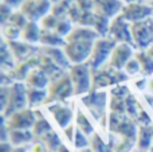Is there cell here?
<instances>
[{
	"label": "cell",
	"instance_id": "obj_1",
	"mask_svg": "<svg viewBox=\"0 0 153 152\" xmlns=\"http://www.w3.org/2000/svg\"><path fill=\"white\" fill-rule=\"evenodd\" d=\"M27 105V88L23 83H13L7 90V105L3 110V118H8L13 113L26 109Z\"/></svg>",
	"mask_w": 153,
	"mask_h": 152
},
{
	"label": "cell",
	"instance_id": "obj_2",
	"mask_svg": "<svg viewBox=\"0 0 153 152\" xmlns=\"http://www.w3.org/2000/svg\"><path fill=\"white\" fill-rule=\"evenodd\" d=\"M118 43L111 38H101L94 42L91 54H90L89 59H87L86 65L90 69H100L108 58H110L113 50Z\"/></svg>",
	"mask_w": 153,
	"mask_h": 152
},
{
	"label": "cell",
	"instance_id": "obj_3",
	"mask_svg": "<svg viewBox=\"0 0 153 152\" xmlns=\"http://www.w3.org/2000/svg\"><path fill=\"white\" fill-rule=\"evenodd\" d=\"M133 46L140 50H146L153 45V18L144 19L130 24Z\"/></svg>",
	"mask_w": 153,
	"mask_h": 152
},
{
	"label": "cell",
	"instance_id": "obj_4",
	"mask_svg": "<svg viewBox=\"0 0 153 152\" xmlns=\"http://www.w3.org/2000/svg\"><path fill=\"white\" fill-rule=\"evenodd\" d=\"M93 46H94L93 40H71V42H66L63 50L69 61L73 65H78L87 62Z\"/></svg>",
	"mask_w": 153,
	"mask_h": 152
},
{
	"label": "cell",
	"instance_id": "obj_5",
	"mask_svg": "<svg viewBox=\"0 0 153 152\" xmlns=\"http://www.w3.org/2000/svg\"><path fill=\"white\" fill-rule=\"evenodd\" d=\"M69 74L74 88V94H85L90 90L91 75H90V67L86 63L73 65L70 67Z\"/></svg>",
	"mask_w": 153,
	"mask_h": 152
},
{
	"label": "cell",
	"instance_id": "obj_6",
	"mask_svg": "<svg viewBox=\"0 0 153 152\" xmlns=\"http://www.w3.org/2000/svg\"><path fill=\"white\" fill-rule=\"evenodd\" d=\"M130 24L124 16L120 13L113 20L110 22V28H109V38L114 39L117 43H129L133 45L132 39V28Z\"/></svg>",
	"mask_w": 153,
	"mask_h": 152
},
{
	"label": "cell",
	"instance_id": "obj_7",
	"mask_svg": "<svg viewBox=\"0 0 153 152\" xmlns=\"http://www.w3.org/2000/svg\"><path fill=\"white\" fill-rule=\"evenodd\" d=\"M71 94H74V88H73L70 75H62L59 80L54 81V83H51L50 90H48V97L46 100V102L65 101Z\"/></svg>",
	"mask_w": 153,
	"mask_h": 152
},
{
	"label": "cell",
	"instance_id": "obj_8",
	"mask_svg": "<svg viewBox=\"0 0 153 152\" xmlns=\"http://www.w3.org/2000/svg\"><path fill=\"white\" fill-rule=\"evenodd\" d=\"M4 121L10 129H32L36 121V113L35 110L26 108L11 115L8 118H4Z\"/></svg>",
	"mask_w": 153,
	"mask_h": 152
},
{
	"label": "cell",
	"instance_id": "obj_9",
	"mask_svg": "<svg viewBox=\"0 0 153 152\" xmlns=\"http://www.w3.org/2000/svg\"><path fill=\"white\" fill-rule=\"evenodd\" d=\"M121 15L126 19L129 23H136V22L148 19L153 15V7L151 4H145L143 1L138 3H130L125 4L121 11Z\"/></svg>",
	"mask_w": 153,
	"mask_h": 152
},
{
	"label": "cell",
	"instance_id": "obj_10",
	"mask_svg": "<svg viewBox=\"0 0 153 152\" xmlns=\"http://www.w3.org/2000/svg\"><path fill=\"white\" fill-rule=\"evenodd\" d=\"M124 3L121 0H93L91 7L97 15L105 16V18H116L120 15L124 8Z\"/></svg>",
	"mask_w": 153,
	"mask_h": 152
},
{
	"label": "cell",
	"instance_id": "obj_11",
	"mask_svg": "<svg viewBox=\"0 0 153 152\" xmlns=\"http://www.w3.org/2000/svg\"><path fill=\"white\" fill-rule=\"evenodd\" d=\"M133 58V47L129 43H118L110 55V65L116 70H121Z\"/></svg>",
	"mask_w": 153,
	"mask_h": 152
},
{
	"label": "cell",
	"instance_id": "obj_12",
	"mask_svg": "<svg viewBox=\"0 0 153 152\" xmlns=\"http://www.w3.org/2000/svg\"><path fill=\"white\" fill-rule=\"evenodd\" d=\"M48 112L53 115V117L55 118L56 124L61 127L62 129H65L66 127H69L71 124L73 120V110L66 105L61 104H51L48 107Z\"/></svg>",
	"mask_w": 153,
	"mask_h": 152
},
{
	"label": "cell",
	"instance_id": "obj_13",
	"mask_svg": "<svg viewBox=\"0 0 153 152\" xmlns=\"http://www.w3.org/2000/svg\"><path fill=\"white\" fill-rule=\"evenodd\" d=\"M34 139L35 136L31 129H10V139H8V142L13 147H23V145L31 143Z\"/></svg>",
	"mask_w": 153,
	"mask_h": 152
},
{
	"label": "cell",
	"instance_id": "obj_14",
	"mask_svg": "<svg viewBox=\"0 0 153 152\" xmlns=\"http://www.w3.org/2000/svg\"><path fill=\"white\" fill-rule=\"evenodd\" d=\"M98 37V32L90 27H78V28L71 30L69 35L66 37V42L71 40H93L95 42Z\"/></svg>",
	"mask_w": 153,
	"mask_h": 152
},
{
	"label": "cell",
	"instance_id": "obj_15",
	"mask_svg": "<svg viewBox=\"0 0 153 152\" xmlns=\"http://www.w3.org/2000/svg\"><path fill=\"white\" fill-rule=\"evenodd\" d=\"M43 50H45L46 55L55 65H58L59 67H69L70 61L66 57L65 50H61V48H58V47H51V46H47V47H45Z\"/></svg>",
	"mask_w": 153,
	"mask_h": 152
},
{
	"label": "cell",
	"instance_id": "obj_16",
	"mask_svg": "<svg viewBox=\"0 0 153 152\" xmlns=\"http://www.w3.org/2000/svg\"><path fill=\"white\" fill-rule=\"evenodd\" d=\"M83 102L93 113H95V109H97V113H103L106 105V96L103 93L91 94L83 98Z\"/></svg>",
	"mask_w": 153,
	"mask_h": 152
},
{
	"label": "cell",
	"instance_id": "obj_17",
	"mask_svg": "<svg viewBox=\"0 0 153 152\" xmlns=\"http://www.w3.org/2000/svg\"><path fill=\"white\" fill-rule=\"evenodd\" d=\"M153 143V127L141 125L137 133V145L141 151H146Z\"/></svg>",
	"mask_w": 153,
	"mask_h": 152
},
{
	"label": "cell",
	"instance_id": "obj_18",
	"mask_svg": "<svg viewBox=\"0 0 153 152\" xmlns=\"http://www.w3.org/2000/svg\"><path fill=\"white\" fill-rule=\"evenodd\" d=\"M27 82L32 88L45 89L48 85V77L43 70H32L27 75Z\"/></svg>",
	"mask_w": 153,
	"mask_h": 152
},
{
	"label": "cell",
	"instance_id": "obj_19",
	"mask_svg": "<svg viewBox=\"0 0 153 152\" xmlns=\"http://www.w3.org/2000/svg\"><path fill=\"white\" fill-rule=\"evenodd\" d=\"M22 39L26 43H35L38 40H40V31L38 28L35 22L30 20L26 26L22 28Z\"/></svg>",
	"mask_w": 153,
	"mask_h": 152
},
{
	"label": "cell",
	"instance_id": "obj_20",
	"mask_svg": "<svg viewBox=\"0 0 153 152\" xmlns=\"http://www.w3.org/2000/svg\"><path fill=\"white\" fill-rule=\"evenodd\" d=\"M48 97V92L45 89H38V88H27V101H28V107H36V105L46 102Z\"/></svg>",
	"mask_w": 153,
	"mask_h": 152
},
{
	"label": "cell",
	"instance_id": "obj_21",
	"mask_svg": "<svg viewBox=\"0 0 153 152\" xmlns=\"http://www.w3.org/2000/svg\"><path fill=\"white\" fill-rule=\"evenodd\" d=\"M36 113V121H35L34 127H32V133H34L35 139H40L42 136H45L46 133L53 131V127L51 124L43 117L42 115H39V112H35Z\"/></svg>",
	"mask_w": 153,
	"mask_h": 152
},
{
	"label": "cell",
	"instance_id": "obj_22",
	"mask_svg": "<svg viewBox=\"0 0 153 152\" xmlns=\"http://www.w3.org/2000/svg\"><path fill=\"white\" fill-rule=\"evenodd\" d=\"M134 58L138 61L141 67V73L144 75H149L153 73V58L149 57L146 51H138L134 54Z\"/></svg>",
	"mask_w": 153,
	"mask_h": 152
},
{
	"label": "cell",
	"instance_id": "obj_23",
	"mask_svg": "<svg viewBox=\"0 0 153 152\" xmlns=\"http://www.w3.org/2000/svg\"><path fill=\"white\" fill-rule=\"evenodd\" d=\"M38 140H40L42 143H45L46 147H47L50 151H53V152H56L62 145L61 139H59L58 133L54 132V129L51 132H48V133H46L45 136H42L40 139H38Z\"/></svg>",
	"mask_w": 153,
	"mask_h": 152
},
{
	"label": "cell",
	"instance_id": "obj_24",
	"mask_svg": "<svg viewBox=\"0 0 153 152\" xmlns=\"http://www.w3.org/2000/svg\"><path fill=\"white\" fill-rule=\"evenodd\" d=\"M40 40H42V43H45V45L47 46H51V47H58V46H65L66 45V40L62 39V37H59L56 32H48L47 30H45V31L40 34Z\"/></svg>",
	"mask_w": 153,
	"mask_h": 152
},
{
	"label": "cell",
	"instance_id": "obj_25",
	"mask_svg": "<svg viewBox=\"0 0 153 152\" xmlns=\"http://www.w3.org/2000/svg\"><path fill=\"white\" fill-rule=\"evenodd\" d=\"M75 121H76V128H78L79 131L83 132L85 135L90 136V135H94V133H95L93 124L90 123V120L83 115V113L81 112V110H78V113H76Z\"/></svg>",
	"mask_w": 153,
	"mask_h": 152
},
{
	"label": "cell",
	"instance_id": "obj_26",
	"mask_svg": "<svg viewBox=\"0 0 153 152\" xmlns=\"http://www.w3.org/2000/svg\"><path fill=\"white\" fill-rule=\"evenodd\" d=\"M90 148L94 152H114L113 147L106 144L98 133L91 135V140H90Z\"/></svg>",
	"mask_w": 153,
	"mask_h": 152
},
{
	"label": "cell",
	"instance_id": "obj_27",
	"mask_svg": "<svg viewBox=\"0 0 153 152\" xmlns=\"http://www.w3.org/2000/svg\"><path fill=\"white\" fill-rule=\"evenodd\" d=\"M94 30L98 32V35L101 37H105L106 34H109V28H110V20L109 18L105 16H101L95 13V19H94Z\"/></svg>",
	"mask_w": 153,
	"mask_h": 152
},
{
	"label": "cell",
	"instance_id": "obj_28",
	"mask_svg": "<svg viewBox=\"0 0 153 152\" xmlns=\"http://www.w3.org/2000/svg\"><path fill=\"white\" fill-rule=\"evenodd\" d=\"M73 145L76 148V150H85V148H89L90 145V140L87 139V135H85L82 131H79L76 128L75 131V136H74V142H73Z\"/></svg>",
	"mask_w": 153,
	"mask_h": 152
},
{
	"label": "cell",
	"instance_id": "obj_29",
	"mask_svg": "<svg viewBox=\"0 0 153 152\" xmlns=\"http://www.w3.org/2000/svg\"><path fill=\"white\" fill-rule=\"evenodd\" d=\"M136 140L134 139H128V137H121L120 142L113 147L114 152H129L133 148Z\"/></svg>",
	"mask_w": 153,
	"mask_h": 152
},
{
	"label": "cell",
	"instance_id": "obj_30",
	"mask_svg": "<svg viewBox=\"0 0 153 152\" xmlns=\"http://www.w3.org/2000/svg\"><path fill=\"white\" fill-rule=\"evenodd\" d=\"M54 30H55L54 32H56L59 37H67L71 32V24L67 20H59Z\"/></svg>",
	"mask_w": 153,
	"mask_h": 152
},
{
	"label": "cell",
	"instance_id": "obj_31",
	"mask_svg": "<svg viewBox=\"0 0 153 152\" xmlns=\"http://www.w3.org/2000/svg\"><path fill=\"white\" fill-rule=\"evenodd\" d=\"M124 70L126 72L128 75H136L138 73H141V67H140V63L136 58H132L126 65H125Z\"/></svg>",
	"mask_w": 153,
	"mask_h": 152
},
{
	"label": "cell",
	"instance_id": "obj_32",
	"mask_svg": "<svg viewBox=\"0 0 153 152\" xmlns=\"http://www.w3.org/2000/svg\"><path fill=\"white\" fill-rule=\"evenodd\" d=\"M4 35L7 38H10V40H13L15 38L20 37L22 35V30L18 27L12 26V24H8L7 27H4Z\"/></svg>",
	"mask_w": 153,
	"mask_h": 152
},
{
	"label": "cell",
	"instance_id": "obj_33",
	"mask_svg": "<svg viewBox=\"0 0 153 152\" xmlns=\"http://www.w3.org/2000/svg\"><path fill=\"white\" fill-rule=\"evenodd\" d=\"M56 23H58V20H56L54 16H46L45 19H42V24H43V27H45V30L55 28Z\"/></svg>",
	"mask_w": 153,
	"mask_h": 152
},
{
	"label": "cell",
	"instance_id": "obj_34",
	"mask_svg": "<svg viewBox=\"0 0 153 152\" xmlns=\"http://www.w3.org/2000/svg\"><path fill=\"white\" fill-rule=\"evenodd\" d=\"M75 131H76V127H75V125H73V124H70L69 127H66V128L63 129V133H65V136L67 137V140H69L70 143H73V142H74Z\"/></svg>",
	"mask_w": 153,
	"mask_h": 152
},
{
	"label": "cell",
	"instance_id": "obj_35",
	"mask_svg": "<svg viewBox=\"0 0 153 152\" xmlns=\"http://www.w3.org/2000/svg\"><path fill=\"white\" fill-rule=\"evenodd\" d=\"M47 147L45 145V143H42L40 140H38V142H35L34 144L31 145V152H48Z\"/></svg>",
	"mask_w": 153,
	"mask_h": 152
},
{
	"label": "cell",
	"instance_id": "obj_36",
	"mask_svg": "<svg viewBox=\"0 0 153 152\" xmlns=\"http://www.w3.org/2000/svg\"><path fill=\"white\" fill-rule=\"evenodd\" d=\"M13 151V145L10 142H1L0 144V152H12Z\"/></svg>",
	"mask_w": 153,
	"mask_h": 152
},
{
	"label": "cell",
	"instance_id": "obj_37",
	"mask_svg": "<svg viewBox=\"0 0 153 152\" xmlns=\"http://www.w3.org/2000/svg\"><path fill=\"white\" fill-rule=\"evenodd\" d=\"M20 3H23V0H4V4L10 5V7H15V5H19Z\"/></svg>",
	"mask_w": 153,
	"mask_h": 152
},
{
	"label": "cell",
	"instance_id": "obj_38",
	"mask_svg": "<svg viewBox=\"0 0 153 152\" xmlns=\"http://www.w3.org/2000/svg\"><path fill=\"white\" fill-rule=\"evenodd\" d=\"M12 152H27V148L24 147H13V151Z\"/></svg>",
	"mask_w": 153,
	"mask_h": 152
},
{
	"label": "cell",
	"instance_id": "obj_39",
	"mask_svg": "<svg viewBox=\"0 0 153 152\" xmlns=\"http://www.w3.org/2000/svg\"><path fill=\"white\" fill-rule=\"evenodd\" d=\"M56 152H71V151H70L65 144H62V145H61V148H59V150L56 151Z\"/></svg>",
	"mask_w": 153,
	"mask_h": 152
},
{
	"label": "cell",
	"instance_id": "obj_40",
	"mask_svg": "<svg viewBox=\"0 0 153 152\" xmlns=\"http://www.w3.org/2000/svg\"><path fill=\"white\" fill-rule=\"evenodd\" d=\"M144 83H145V81H144V80L137 81V82H136V86H137L138 89H144Z\"/></svg>",
	"mask_w": 153,
	"mask_h": 152
},
{
	"label": "cell",
	"instance_id": "obj_41",
	"mask_svg": "<svg viewBox=\"0 0 153 152\" xmlns=\"http://www.w3.org/2000/svg\"><path fill=\"white\" fill-rule=\"evenodd\" d=\"M145 51H146V53L149 54V57H151V58H153V45H151V46H149V47L146 48Z\"/></svg>",
	"mask_w": 153,
	"mask_h": 152
},
{
	"label": "cell",
	"instance_id": "obj_42",
	"mask_svg": "<svg viewBox=\"0 0 153 152\" xmlns=\"http://www.w3.org/2000/svg\"><path fill=\"white\" fill-rule=\"evenodd\" d=\"M124 4H130V3H138V1H143V0H121Z\"/></svg>",
	"mask_w": 153,
	"mask_h": 152
},
{
	"label": "cell",
	"instance_id": "obj_43",
	"mask_svg": "<svg viewBox=\"0 0 153 152\" xmlns=\"http://www.w3.org/2000/svg\"><path fill=\"white\" fill-rule=\"evenodd\" d=\"M148 88H149V90H151L152 93H153V80H151V81L148 82Z\"/></svg>",
	"mask_w": 153,
	"mask_h": 152
},
{
	"label": "cell",
	"instance_id": "obj_44",
	"mask_svg": "<svg viewBox=\"0 0 153 152\" xmlns=\"http://www.w3.org/2000/svg\"><path fill=\"white\" fill-rule=\"evenodd\" d=\"M78 152H94L91 148H85V150H79Z\"/></svg>",
	"mask_w": 153,
	"mask_h": 152
},
{
	"label": "cell",
	"instance_id": "obj_45",
	"mask_svg": "<svg viewBox=\"0 0 153 152\" xmlns=\"http://www.w3.org/2000/svg\"><path fill=\"white\" fill-rule=\"evenodd\" d=\"M149 4H151V5H152V7H153V0H152V1H151V3H149Z\"/></svg>",
	"mask_w": 153,
	"mask_h": 152
},
{
	"label": "cell",
	"instance_id": "obj_46",
	"mask_svg": "<svg viewBox=\"0 0 153 152\" xmlns=\"http://www.w3.org/2000/svg\"><path fill=\"white\" fill-rule=\"evenodd\" d=\"M146 1H148V3H151V1H152V0H146Z\"/></svg>",
	"mask_w": 153,
	"mask_h": 152
}]
</instances>
